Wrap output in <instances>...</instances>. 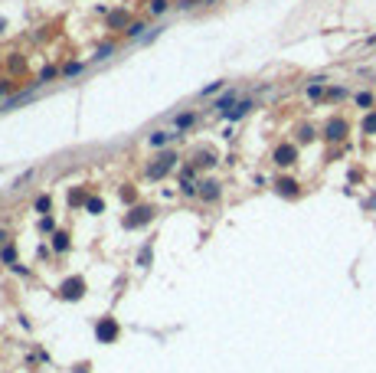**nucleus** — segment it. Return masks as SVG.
Wrapping results in <instances>:
<instances>
[{
    "mask_svg": "<svg viewBox=\"0 0 376 373\" xmlns=\"http://www.w3.org/2000/svg\"><path fill=\"white\" fill-rule=\"evenodd\" d=\"M167 7H170V3H167V0H150V3H147V10L154 13V17H161V13L167 10Z\"/></svg>",
    "mask_w": 376,
    "mask_h": 373,
    "instance_id": "18",
    "label": "nucleus"
},
{
    "mask_svg": "<svg viewBox=\"0 0 376 373\" xmlns=\"http://www.w3.org/2000/svg\"><path fill=\"white\" fill-rule=\"evenodd\" d=\"M144 30H147L144 23H131V26H128V30H125V33H128L131 40H141V36H144Z\"/></svg>",
    "mask_w": 376,
    "mask_h": 373,
    "instance_id": "19",
    "label": "nucleus"
},
{
    "mask_svg": "<svg viewBox=\"0 0 376 373\" xmlns=\"http://www.w3.org/2000/svg\"><path fill=\"white\" fill-rule=\"evenodd\" d=\"M56 76H59V69H53V66L43 69V72H40V85H43V82H49V79H56Z\"/></svg>",
    "mask_w": 376,
    "mask_h": 373,
    "instance_id": "26",
    "label": "nucleus"
},
{
    "mask_svg": "<svg viewBox=\"0 0 376 373\" xmlns=\"http://www.w3.org/2000/svg\"><path fill=\"white\" fill-rule=\"evenodd\" d=\"M154 213H157L154 207H134L128 216L121 220V226H125V229H141V226H147V223L154 220Z\"/></svg>",
    "mask_w": 376,
    "mask_h": 373,
    "instance_id": "2",
    "label": "nucleus"
},
{
    "mask_svg": "<svg viewBox=\"0 0 376 373\" xmlns=\"http://www.w3.org/2000/svg\"><path fill=\"white\" fill-rule=\"evenodd\" d=\"M121 200H125V203H134V200H138V193H134V190H125V186H121Z\"/></svg>",
    "mask_w": 376,
    "mask_h": 373,
    "instance_id": "28",
    "label": "nucleus"
},
{
    "mask_svg": "<svg viewBox=\"0 0 376 373\" xmlns=\"http://www.w3.org/2000/svg\"><path fill=\"white\" fill-rule=\"evenodd\" d=\"M3 239H7V232H0V242H3Z\"/></svg>",
    "mask_w": 376,
    "mask_h": 373,
    "instance_id": "32",
    "label": "nucleus"
},
{
    "mask_svg": "<svg viewBox=\"0 0 376 373\" xmlns=\"http://www.w3.org/2000/svg\"><path fill=\"white\" fill-rule=\"evenodd\" d=\"M40 226H43V232H53V229H56V220H53V216H43V223H40Z\"/></svg>",
    "mask_w": 376,
    "mask_h": 373,
    "instance_id": "29",
    "label": "nucleus"
},
{
    "mask_svg": "<svg viewBox=\"0 0 376 373\" xmlns=\"http://www.w3.org/2000/svg\"><path fill=\"white\" fill-rule=\"evenodd\" d=\"M314 138V128H301V141H311Z\"/></svg>",
    "mask_w": 376,
    "mask_h": 373,
    "instance_id": "31",
    "label": "nucleus"
},
{
    "mask_svg": "<svg viewBox=\"0 0 376 373\" xmlns=\"http://www.w3.org/2000/svg\"><path fill=\"white\" fill-rule=\"evenodd\" d=\"M95 334H98V340H102V344H111V340L118 337V324H115L111 318H105V321H98Z\"/></svg>",
    "mask_w": 376,
    "mask_h": 373,
    "instance_id": "6",
    "label": "nucleus"
},
{
    "mask_svg": "<svg viewBox=\"0 0 376 373\" xmlns=\"http://www.w3.org/2000/svg\"><path fill=\"white\" fill-rule=\"evenodd\" d=\"M193 121H196L193 111H183V115H177V118H173V128H177V131H187V128L193 124Z\"/></svg>",
    "mask_w": 376,
    "mask_h": 373,
    "instance_id": "13",
    "label": "nucleus"
},
{
    "mask_svg": "<svg viewBox=\"0 0 376 373\" xmlns=\"http://www.w3.org/2000/svg\"><path fill=\"white\" fill-rule=\"evenodd\" d=\"M82 69H85V66H82V62H65L63 76H69V79H72V76H82Z\"/></svg>",
    "mask_w": 376,
    "mask_h": 373,
    "instance_id": "20",
    "label": "nucleus"
},
{
    "mask_svg": "<svg viewBox=\"0 0 376 373\" xmlns=\"http://www.w3.org/2000/svg\"><path fill=\"white\" fill-rule=\"evenodd\" d=\"M344 134H347V121H340V118H334L331 124L324 128V138H327V141H340Z\"/></svg>",
    "mask_w": 376,
    "mask_h": 373,
    "instance_id": "9",
    "label": "nucleus"
},
{
    "mask_svg": "<svg viewBox=\"0 0 376 373\" xmlns=\"http://www.w3.org/2000/svg\"><path fill=\"white\" fill-rule=\"evenodd\" d=\"M173 167H177V154H173V151H164L161 157H157V161L147 167V177H150V180H164V177L170 174Z\"/></svg>",
    "mask_w": 376,
    "mask_h": 373,
    "instance_id": "1",
    "label": "nucleus"
},
{
    "mask_svg": "<svg viewBox=\"0 0 376 373\" xmlns=\"http://www.w3.org/2000/svg\"><path fill=\"white\" fill-rule=\"evenodd\" d=\"M216 164V157H213V151H196L193 154V167L200 170V167H213Z\"/></svg>",
    "mask_w": 376,
    "mask_h": 373,
    "instance_id": "11",
    "label": "nucleus"
},
{
    "mask_svg": "<svg viewBox=\"0 0 376 373\" xmlns=\"http://www.w3.org/2000/svg\"><path fill=\"white\" fill-rule=\"evenodd\" d=\"M85 295V282L75 275V278H65L63 288H59V298H65V301H79V298Z\"/></svg>",
    "mask_w": 376,
    "mask_h": 373,
    "instance_id": "3",
    "label": "nucleus"
},
{
    "mask_svg": "<svg viewBox=\"0 0 376 373\" xmlns=\"http://www.w3.org/2000/svg\"><path fill=\"white\" fill-rule=\"evenodd\" d=\"M236 99H239V92H236V88H229V92H226L223 99L216 102V111H219V115H223V111H229L232 105H236Z\"/></svg>",
    "mask_w": 376,
    "mask_h": 373,
    "instance_id": "10",
    "label": "nucleus"
},
{
    "mask_svg": "<svg viewBox=\"0 0 376 373\" xmlns=\"http://www.w3.org/2000/svg\"><path fill=\"white\" fill-rule=\"evenodd\" d=\"M69 203H75V207H79V203H88V200H85V193H82V190H69Z\"/></svg>",
    "mask_w": 376,
    "mask_h": 373,
    "instance_id": "25",
    "label": "nucleus"
},
{
    "mask_svg": "<svg viewBox=\"0 0 376 373\" xmlns=\"http://www.w3.org/2000/svg\"><path fill=\"white\" fill-rule=\"evenodd\" d=\"M111 53H115V46H111V43H102V46L95 49V59H108Z\"/></svg>",
    "mask_w": 376,
    "mask_h": 373,
    "instance_id": "23",
    "label": "nucleus"
},
{
    "mask_svg": "<svg viewBox=\"0 0 376 373\" xmlns=\"http://www.w3.org/2000/svg\"><path fill=\"white\" fill-rule=\"evenodd\" d=\"M0 259L13 269V265H17V249H13V246H3V249H0Z\"/></svg>",
    "mask_w": 376,
    "mask_h": 373,
    "instance_id": "16",
    "label": "nucleus"
},
{
    "mask_svg": "<svg viewBox=\"0 0 376 373\" xmlns=\"http://www.w3.org/2000/svg\"><path fill=\"white\" fill-rule=\"evenodd\" d=\"M69 246H72V242H69V232H56V236H53V249H56V252H69Z\"/></svg>",
    "mask_w": 376,
    "mask_h": 373,
    "instance_id": "14",
    "label": "nucleus"
},
{
    "mask_svg": "<svg viewBox=\"0 0 376 373\" xmlns=\"http://www.w3.org/2000/svg\"><path fill=\"white\" fill-rule=\"evenodd\" d=\"M177 138H180V131H154V134H147V144L150 147H167Z\"/></svg>",
    "mask_w": 376,
    "mask_h": 373,
    "instance_id": "8",
    "label": "nucleus"
},
{
    "mask_svg": "<svg viewBox=\"0 0 376 373\" xmlns=\"http://www.w3.org/2000/svg\"><path fill=\"white\" fill-rule=\"evenodd\" d=\"M275 190H278V193H285V197H294V193H298V184H294V180H288V177H281V180H275Z\"/></svg>",
    "mask_w": 376,
    "mask_h": 373,
    "instance_id": "12",
    "label": "nucleus"
},
{
    "mask_svg": "<svg viewBox=\"0 0 376 373\" xmlns=\"http://www.w3.org/2000/svg\"><path fill=\"white\" fill-rule=\"evenodd\" d=\"M252 108H255V102H252V99H242V102H236V105H232L229 111H223V115H226L229 121H239V118H246Z\"/></svg>",
    "mask_w": 376,
    "mask_h": 373,
    "instance_id": "7",
    "label": "nucleus"
},
{
    "mask_svg": "<svg viewBox=\"0 0 376 373\" xmlns=\"http://www.w3.org/2000/svg\"><path fill=\"white\" fill-rule=\"evenodd\" d=\"M294 157H298V147H294V144H281V147H275V154H272V161L278 167H291Z\"/></svg>",
    "mask_w": 376,
    "mask_h": 373,
    "instance_id": "4",
    "label": "nucleus"
},
{
    "mask_svg": "<svg viewBox=\"0 0 376 373\" xmlns=\"http://www.w3.org/2000/svg\"><path fill=\"white\" fill-rule=\"evenodd\" d=\"M49 209H53V200H49V197H40V200H36V213H43V216H46Z\"/></svg>",
    "mask_w": 376,
    "mask_h": 373,
    "instance_id": "22",
    "label": "nucleus"
},
{
    "mask_svg": "<svg viewBox=\"0 0 376 373\" xmlns=\"http://www.w3.org/2000/svg\"><path fill=\"white\" fill-rule=\"evenodd\" d=\"M150 259H154V249H150V242H144V246H141V252H138V265H141V269H147Z\"/></svg>",
    "mask_w": 376,
    "mask_h": 373,
    "instance_id": "15",
    "label": "nucleus"
},
{
    "mask_svg": "<svg viewBox=\"0 0 376 373\" xmlns=\"http://www.w3.org/2000/svg\"><path fill=\"white\" fill-rule=\"evenodd\" d=\"M125 23H128V13L125 10H115L111 17H108V26H125Z\"/></svg>",
    "mask_w": 376,
    "mask_h": 373,
    "instance_id": "17",
    "label": "nucleus"
},
{
    "mask_svg": "<svg viewBox=\"0 0 376 373\" xmlns=\"http://www.w3.org/2000/svg\"><path fill=\"white\" fill-rule=\"evenodd\" d=\"M219 88H223V82H213V85H206L203 92H200V95H216V92H219Z\"/></svg>",
    "mask_w": 376,
    "mask_h": 373,
    "instance_id": "30",
    "label": "nucleus"
},
{
    "mask_svg": "<svg viewBox=\"0 0 376 373\" xmlns=\"http://www.w3.org/2000/svg\"><path fill=\"white\" fill-rule=\"evenodd\" d=\"M219 193H223V184H219V180H200V193H196V197L203 200V203L219 200Z\"/></svg>",
    "mask_w": 376,
    "mask_h": 373,
    "instance_id": "5",
    "label": "nucleus"
},
{
    "mask_svg": "<svg viewBox=\"0 0 376 373\" xmlns=\"http://www.w3.org/2000/svg\"><path fill=\"white\" fill-rule=\"evenodd\" d=\"M363 131H370V134H376V111L370 115V118L363 121Z\"/></svg>",
    "mask_w": 376,
    "mask_h": 373,
    "instance_id": "27",
    "label": "nucleus"
},
{
    "mask_svg": "<svg viewBox=\"0 0 376 373\" xmlns=\"http://www.w3.org/2000/svg\"><path fill=\"white\" fill-rule=\"evenodd\" d=\"M85 209H88V213H92V216H98V213H105V203H102V200H95V197H92V200H88V203H85Z\"/></svg>",
    "mask_w": 376,
    "mask_h": 373,
    "instance_id": "21",
    "label": "nucleus"
},
{
    "mask_svg": "<svg viewBox=\"0 0 376 373\" xmlns=\"http://www.w3.org/2000/svg\"><path fill=\"white\" fill-rule=\"evenodd\" d=\"M356 105H360V108H370V105H373V95H370V92H360V95H356Z\"/></svg>",
    "mask_w": 376,
    "mask_h": 373,
    "instance_id": "24",
    "label": "nucleus"
}]
</instances>
